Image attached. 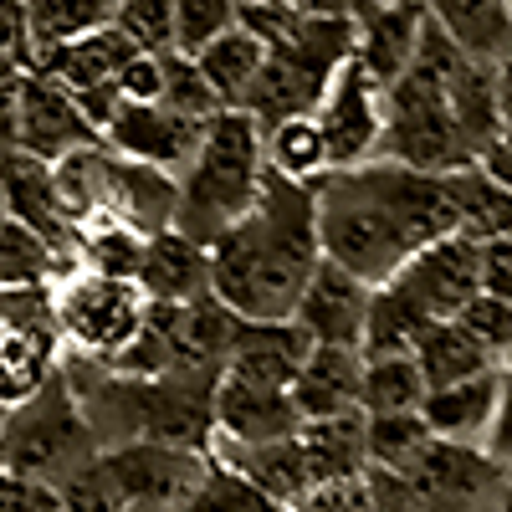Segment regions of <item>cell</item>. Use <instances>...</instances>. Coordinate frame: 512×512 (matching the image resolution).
<instances>
[{
	"label": "cell",
	"instance_id": "obj_38",
	"mask_svg": "<svg viewBox=\"0 0 512 512\" xmlns=\"http://www.w3.org/2000/svg\"><path fill=\"white\" fill-rule=\"evenodd\" d=\"M159 103H169L175 113H185V118H195V123L216 118V113L226 108L221 93L205 82L200 62L185 57V52H164V98H159Z\"/></svg>",
	"mask_w": 512,
	"mask_h": 512
},
{
	"label": "cell",
	"instance_id": "obj_44",
	"mask_svg": "<svg viewBox=\"0 0 512 512\" xmlns=\"http://www.w3.org/2000/svg\"><path fill=\"white\" fill-rule=\"evenodd\" d=\"M287 512H374V507H369V477L323 482V487H313L303 502H292Z\"/></svg>",
	"mask_w": 512,
	"mask_h": 512
},
{
	"label": "cell",
	"instance_id": "obj_51",
	"mask_svg": "<svg viewBox=\"0 0 512 512\" xmlns=\"http://www.w3.org/2000/svg\"><path fill=\"white\" fill-rule=\"evenodd\" d=\"M497 512H512V487H507V497H502V507Z\"/></svg>",
	"mask_w": 512,
	"mask_h": 512
},
{
	"label": "cell",
	"instance_id": "obj_10",
	"mask_svg": "<svg viewBox=\"0 0 512 512\" xmlns=\"http://www.w3.org/2000/svg\"><path fill=\"white\" fill-rule=\"evenodd\" d=\"M98 128L82 118L72 93L47 72H21L16 82V123H11V149H26L36 159H62L77 144H93ZM6 149V144H0Z\"/></svg>",
	"mask_w": 512,
	"mask_h": 512
},
{
	"label": "cell",
	"instance_id": "obj_22",
	"mask_svg": "<svg viewBox=\"0 0 512 512\" xmlns=\"http://www.w3.org/2000/svg\"><path fill=\"white\" fill-rule=\"evenodd\" d=\"M134 52H139L134 41H128L113 21H103L93 31L62 41V47H52V52H41L36 57V72L57 77L67 93H82V88H103V82H113L118 67L134 57Z\"/></svg>",
	"mask_w": 512,
	"mask_h": 512
},
{
	"label": "cell",
	"instance_id": "obj_23",
	"mask_svg": "<svg viewBox=\"0 0 512 512\" xmlns=\"http://www.w3.org/2000/svg\"><path fill=\"white\" fill-rule=\"evenodd\" d=\"M425 11L472 62L482 67L512 62V6L507 0H425Z\"/></svg>",
	"mask_w": 512,
	"mask_h": 512
},
{
	"label": "cell",
	"instance_id": "obj_40",
	"mask_svg": "<svg viewBox=\"0 0 512 512\" xmlns=\"http://www.w3.org/2000/svg\"><path fill=\"white\" fill-rule=\"evenodd\" d=\"M57 487H62V512H123L128 507L108 477V466H103V451L88 456L82 466H72Z\"/></svg>",
	"mask_w": 512,
	"mask_h": 512
},
{
	"label": "cell",
	"instance_id": "obj_6",
	"mask_svg": "<svg viewBox=\"0 0 512 512\" xmlns=\"http://www.w3.org/2000/svg\"><path fill=\"white\" fill-rule=\"evenodd\" d=\"M400 477L410 482L425 512H497L512 487V466L487 446L431 436Z\"/></svg>",
	"mask_w": 512,
	"mask_h": 512
},
{
	"label": "cell",
	"instance_id": "obj_11",
	"mask_svg": "<svg viewBox=\"0 0 512 512\" xmlns=\"http://www.w3.org/2000/svg\"><path fill=\"white\" fill-rule=\"evenodd\" d=\"M349 11H354V57L390 93L420 52L431 11H425V0H354Z\"/></svg>",
	"mask_w": 512,
	"mask_h": 512
},
{
	"label": "cell",
	"instance_id": "obj_15",
	"mask_svg": "<svg viewBox=\"0 0 512 512\" xmlns=\"http://www.w3.org/2000/svg\"><path fill=\"white\" fill-rule=\"evenodd\" d=\"M374 287L338 262H318L303 303H297V323L313 344H338V349H364V318H369Z\"/></svg>",
	"mask_w": 512,
	"mask_h": 512
},
{
	"label": "cell",
	"instance_id": "obj_39",
	"mask_svg": "<svg viewBox=\"0 0 512 512\" xmlns=\"http://www.w3.org/2000/svg\"><path fill=\"white\" fill-rule=\"evenodd\" d=\"M236 0H180V16H175V52L200 57L216 36H226L236 26Z\"/></svg>",
	"mask_w": 512,
	"mask_h": 512
},
{
	"label": "cell",
	"instance_id": "obj_28",
	"mask_svg": "<svg viewBox=\"0 0 512 512\" xmlns=\"http://www.w3.org/2000/svg\"><path fill=\"white\" fill-rule=\"evenodd\" d=\"M415 364H420V374H425V390H441V384H461V379H472V374L497 369V359H492L456 318H436L431 328L420 333Z\"/></svg>",
	"mask_w": 512,
	"mask_h": 512
},
{
	"label": "cell",
	"instance_id": "obj_52",
	"mask_svg": "<svg viewBox=\"0 0 512 512\" xmlns=\"http://www.w3.org/2000/svg\"><path fill=\"white\" fill-rule=\"evenodd\" d=\"M507 6H512V0H507Z\"/></svg>",
	"mask_w": 512,
	"mask_h": 512
},
{
	"label": "cell",
	"instance_id": "obj_27",
	"mask_svg": "<svg viewBox=\"0 0 512 512\" xmlns=\"http://www.w3.org/2000/svg\"><path fill=\"white\" fill-rule=\"evenodd\" d=\"M195 62H200V72H205L210 88L221 93V103H226V108H241V103L251 98V88H256V77H262V67H267V41L256 36L251 26L236 21L226 36L210 41Z\"/></svg>",
	"mask_w": 512,
	"mask_h": 512
},
{
	"label": "cell",
	"instance_id": "obj_3",
	"mask_svg": "<svg viewBox=\"0 0 512 512\" xmlns=\"http://www.w3.org/2000/svg\"><path fill=\"white\" fill-rule=\"evenodd\" d=\"M267 190L262 118L246 108H221L200 128V149L180 175V216L175 231L210 246L226 226H236Z\"/></svg>",
	"mask_w": 512,
	"mask_h": 512
},
{
	"label": "cell",
	"instance_id": "obj_13",
	"mask_svg": "<svg viewBox=\"0 0 512 512\" xmlns=\"http://www.w3.org/2000/svg\"><path fill=\"white\" fill-rule=\"evenodd\" d=\"M103 210L128 221L144 236H159L180 216V175L144 159H128L108 149V175H103Z\"/></svg>",
	"mask_w": 512,
	"mask_h": 512
},
{
	"label": "cell",
	"instance_id": "obj_25",
	"mask_svg": "<svg viewBox=\"0 0 512 512\" xmlns=\"http://www.w3.org/2000/svg\"><path fill=\"white\" fill-rule=\"evenodd\" d=\"M308 451V472L313 487L323 482H354L369 472V446H364V410H344V415H318L297 425Z\"/></svg>",
	"mask_w": 512,
	"mask_h": 512
},
{
	"label": "cell",
	"instance_id": "obj_43",
	"mask_svg": "<svg viewBox=\"0 0 512 512\" xmlns=\"http://www.w3.org/2000/svg\"><path fill=\"white\" fill-rule=\"evenodd\" d=\"M113 88H118L123 103H159L164 98V52H144L139 47L134 57L118 67Z\"/></svg>",
	"mask_w": 512,
	"mask_h": 512
},
{
	"label": "cell",
	"instance_id": "obj_2",
	"mask_svg": "<svg viewBox=\"0 0 512 512\" xmlns=\"http://www.w3.org/2000/svg\"><path fill=\"white\" fill-rule=\"evenodd\" d=\"M210 251V292L251 323L297 318V303L323 262L318 241V195L313 185L277 180L267 169V190L236 226H226Z\"/></svg>",
	"mask_w": 512,
	"mask_h": 512
},
{
	"label": "cell",
	"instance_id": "obj_42",
	"mask_svg": "<svg viewBox=\"0 0 512 512\" xmlns=\"http://www.w3.org/2000/svg\"><path fill=\"white\" fill-rule=\"evenodd\" d=\"M0 512H62V487L0 466Z\"/></svg>",
	"mask_w": 512,
	"mask_h": 512
},
{
	"label": "cell",
	"instance_id": "obj_53",
	"mask_svg": "<svg viewBox=\"0 0 512 512\" xmlns=\"http://www.w3.org/2000/svg\"><path fill=\"white\" fill-rule=\"evenodd\" d=\"M349 6H354V0H349Z\"/></svg>",
	"mask_w": 512,
	"mask_h": 512
},
{
	"label": "cell",
	"instance_id": "obj_1",
	"mask_svg": "<svg viewBox=\"0 0 512 512\" xmlns=\"http://www.w3.org/2000/svg\"><path fill=\"white\" fill-rule=\"evenodd\" d=\"M323 256L369 287L390 282L420 246L461 231L456 175H431L395 159L333 169L313 185Z\"/></svg>",
	"mask_w": 512,
	"mask_h": 512
},
{
	"label": "cell",
	"instance_id": "obj_30",
	"mask_svg": "<svg viewBox=\"0 0 512 512\" xmlns=\"http://www.w3.org/2000/svg\"><path fill=\"white\" fill-rule=\"evenodd\" d=\"M431 323L436 318L420 303H410L395 282H379L369 297V318H364V354H415L420 333Z\"/></svg>",
	"mask_w": 512,
	"mask_h": 512
},
{
	"label": "cell",
	"instance_id": "obj_20",
	"mask_svg": "<svg viewBox=\"0 0 512 512\" xmlns=\"http://www.w3.org/2000/svg\"><path fill=\"white\" fill-rule=\"evenodd\" d=\"M139 287H144L149 303H190V297L210 292V251L175 226L149 236Z\"/></svg>",
	"mask_w": 512,
	"mask_h": 512
},
{
	"label": "cell",
	"instance_id": "obj_33",
	"mask_svg": "<svg viewBox=\"0 0 512 512\" xmlns=\"http://www.w3.org/2000/svg\"><path fill=\"white\" fill-rule=\"evenodd\" d=\"M456 195H461V236L472 241L512 236V190L497 175H487L482 164L456 169Z\"/></svg>",
	"mask_w": 512,
	"mask_h": 512
},
{
	"label": "cell",
	"instance_id": "obj_9",
	"mask_svg": "<svg viewBox=\"0 0 512 512\" xmlns=\"http://www.w3.org/2000/svg\"><path fill=\"white\" fill-rule=\"evenodd\" d=\"M390 282L431 318H456L482 292V241L451 231L431 246H420Z\"/></svg>",
	"mask_w": 512,
	"mask_h": 512
},
{
	"label": "cell",
	"instance_id": "obj_19",
	"mask_svg": "<svg viewBox=\"0 0 512 512\" xmlns=\"http://www.w3.org/2000/svg\"><path fill=\"white\" fill-rule=\"evenodd\" d=\"M497 400H502V379H497V369H487V374H472L461 384L425 390L420 415H425V425H431V436L487 446L492 425H497Z\"/></svg>",
	"mask_w": 512,
	"mask_h": 512
},
{
	"label": "cell",
	"instance_id": "obj_26",
	"mask_svg": "<svg viewBox=\"0 0 512 512\" xmlns=\"http://www.w3.org/2000/svg\"><path fill=\"white\" fill-rule=\"evenodd\" d=\"M72 256L16 216H0V292H47Z\"/></svg>",
	"mask_w": 512,
	"mask_h": 512
},
{
	"label": "cell",
	"instance_id": "obj_18",
	"mask_svg": "<svg viewBox=\"0 0 512 512\" xmlns=\"http://www.w3.org/2000/svg\"><path fill=\"white\" fill-rule=\"evenodd\" d=\"M210 456L246 472L262 492H272L282 507L303 502L313 492V472H308V451H303V436H277V441H210Z\"/></svg>",
	"mask_w": 512,
	"mask_h": 512
},
{
	"label": "cell",
	"instance_id": "obj_4",
	"mask_svg": "<svg viewBox=\"0 0 512 512\" xmlns=\"http://www.w3.org/2000/svg\"><path fill=\"white\" fill-rule=\"evenodd\" d=\"M47 313H52V328L67 354L108 364L144 333L149 297L134 277H108V272L72 262L47 287Z\"/></svg>",
	"mask_w": 512,
	"mask_h": 512
},
{
	"label": "cell",
	"instance_id": "obj_8",
	"mask_svg": "<svg viewBox=\"0 0 512 512\" xmlns=\"http://www.w3.org/2000/svg\"><path fill=\"white\" fill-rule=\"evenodd\" d=\"M103 466L113 487L123 492V502H159V507H180L200 472L210 466V451H195V446H180V441H118V446H103Z\"/></svg>",
	"mask_w": 512,
	"mask_h": 512
},
{
	"label": "cell",
	"instance_id": "obj_41",
	"mask_svg": "<svg viewBox=\"0 0 512 512\" xmlns=\"http://www.w3.org/2000/svg\"><path fill=\"white\" fill-rule=\"evenodd\" d=\"M456 323L477 338V344L502 364L512 354V297H492V292H477L472 303L456 313Z\"/></svg>",
	"mask_w": 512,
	"mask_h": 512
},
{
	"label": "cell",
	"instance_id": "obj_48",
	"mask_svg": "<svg viewBox=\"0 0 512 512\" xmlns=\"http://www.w3.org/2000/svg\"><path fill=\"white\" fill-rule=\"evenodd\" d=\"M497 113H502V128L512 134V62L497 67Z\"/></svg>",
	"mask_w": 512,
	"mask_h": 512
},
{
	"label": "cell",
	"instance_id": "obj_7",
	"mask_svg": "<svg viewBox=\"0 0 512 512\" xmlns=\"http://www.w3.org/2000/svg\"><path fill=\"white\" fill-rule=\"evenodd\" d=\"M313 113L328 134L333 169H354V164L379 159V149H384V88L359 57H349L333 72L328 93L318 98Z\"/></svg>",
	"mask_w": 512,
	"mask_h": 512
},
{
	"label": "cell",
	"instance_id": "obj_21",
	"mask_svg": "<svg viewBox=\"0 0 512 512\" xmlns=\"http://www.w3.org/2000/svg\"><path fill=\"white\" fill-rule=\"evenodd\" d=\"M359 379H364V349L313 344L292 379V400L303 410V420L344 415V410H359Z\"/></svg>",
	"mask_w": 512,
	"mask_h": 512
},
{
	"label": "cell",
	"instance_id": "obj_37",
	"mask_svg": "<svg viewBox=\"0 0 512 512\" xmlns=\"http://www.w3.org/2000/svg\"><path fill=\"white\" fill-rule=\"evenodd\" d=\"M180 0H113V26L144 52H175Z\"/></svg>",
	"mask_w": 512,
	"mask_h": 512
},
{
	"label": "cell",
	"instance_id": "obj_12",
	"mask_svg": "<svg viewBox=\"0 0 512 512\" xmlns=\"http://www.w3.org/2000/svg\"><path fill=\"white\" fill-rule=\"evenodd\" d=\"M210 123V118H205ZM195 118L175 113L169 103H123L118 118L108 123L103 144L113 154H128V159H144V164H159V169H175L185 175L195 149H200V128Z\"/></svg>",
	"mask_w": 512,
	"mask_h": 512
},
{
	"label": "cell",
	"instance_id": "obj_45",
	"mask_svg": "<svg viewBox=\"0 0 512 512\" xmlns=\"http://www.w3.org/2000/svg\"><path fill=\"white\" fill-rule=\"evenodd\" d=\"M369 507L374 512H425L420 497L410 492V482L400 472H384V466H369Z\"/></svg>",
	"mask_w": 512,
	"mask_h": 512
},
{
	"label": "cell",
	"instance_id": "obj_31",
	"mask_svg": "<svg viewBox=\"0 0 512 512\" xmlns=\"http://www.w3.org/2000/svg\"><path fill=\"white\" fill-rule=\"evenodd\" d=\"M420 400H425V374H420L415 354H364V379H359L364 415L420 410Z\"/></svg>",
	"mask_w": 512,
	"mask_h": 512
},
{
	"label": "cell",
	"instance_id": "obj_34",
	"mask_svg": "<svg viewBox=\"0 0 512 512\" xmlns=\"http://www.w3.org/2000/svg\"><path fill=\"white\" fill-rule=\"evenodd\" d=\"M180 512H287V507L272 492L256 487L246 472H236V466L210 456V466L200 472L195 492L180 502Z\"/></svg>",
	"mask_w": 512,
	"mask_h": 512
},
{
	"label": "cell",
	"instance_id": "obj_46",
	"mask_svg": "<svg viewBox=\"0 0 512 512\" xmlns=\"http://www.w3.org/2000/svg\"><path fill=\"white\" fill-rule=\"evenodd\" d=\"M482 292L512 297V236L482 241Z\"/></svg>",
	"mask_w": 512,
	"mask_h": 512
},
{
	"label": "cell",
	"instance_id": "obj_14",
	"mask_svg": "<svg viewBox=\"0 0 512 512\" xmlns=\"http://www.w3.org/2000/svg\"><path fill=\"white\" fill-rule=\"evenodd\" d=\"M0 210L16 216V221H26L57 251L72 256L77 226L62 210V195H57V180H52V159H36L26 149H11V144L0 149Z\"/></svg>",
	"mask_w": 512,
	"mask_h": 512
},
{
	"label": "cell",
	"instance_id": "obj_16",
	"mask_svg": "<svg viewBox=\"0 0 512 512\" xmlns=\"http://www.w3.org/2000/svg\"><path fill=\"white\" fill-rule=\"evenodd\" d=\"M62 374V338L52 313L41 318H0V405H26Z\"/></svg>",
	"mask_w": 512,
	"mask_h": 512
},
{
	"label": "cell",
	"instance_id": "obj_47",
	"mask_svg": "<svg viewBox=\"0 0 512 512\" xmlns=\"http://www.w3.org/2000/svg\"><path fill=\"white\" fill-rule=\"evenodd\" d=\"M497 379H502V400H497V425H492V436H487V451L512 466V354L497 364Z\"/></svg>",
	"mask_w": 512,
	"mask_h": 512
},
{
	"label": "cell",
	"instance_id": "obj_17",
	"mask_svg": "<svg viewBox=\"0 0 512 512\" xmlns=\"http://www.w3.org/2000/svg\"><path fill=\"white\" fill-rule=\"evenodd\" d=\"M297 425H303V410H297L292 390L251 384L236 374L216 379V436L221 441H277V436H292Z\"/></svg>",
	"mask_w": 512,
	"mask_h": 512
},
{
	"label": "cell",
	"instance_id": "obj_5",
	"mask_svg": "<svg viewBox=\"0 0 512 512\" xmlns=\"http://www.w3.org/2000/svg\"><path fill=\"white\" fill-rule=\"evenodd\" d=\"M98 451H103L98 431L88 425V415H82L67 374H57L36 400L16 405L6 431H0V466L47 477V482H62L72 466H82Z\"/></svg>",
	"mask_w": 512,
	"mask_h": 512
},
{
	"label": "cell",
	"instance_id": "obj_32",
	"mask_svg": "<svg viewBox=\"0 0 512 512\" xmlns=\"http://www.w3.org/2000/svg\"><path fill=\"white\" fill-rule=\"evenodd\" d=\"M103 175H108V144L103 139L77 144L62 159H52V180H57V195H62V210L72 216V226L103 216Z\"/></svg>",
	"mask_w": 512,
	"mask_h": 512
},
{
	"label": "cell",
	"instance_id": "obj_49",
	"mask_svg": "<svg viewBox=\"0 0 512 512\" xmlns=\"http://www.w3.org/2000/svg\"><path fill=\"white\" fill-rule=\"evenodd\" d=\"M123 512H180V507H159V502H128Z\"/></svg>",
	"mask_w": 512,
	"mask_h": 512
},
{
	"label": "cell",
	"instance_id": "obj_36",
	"mask_svg": "<svg viewBox=\"0 0 512 512\" xmlns=\"http://www.w3.org/2000/svg\"><path fill=\"white\" fill-rule=\"evenodd\" d=\"M431 441V425L420 410H400V415H364V446H369V466L384 472H405L410 456Z\"/></svg>",
	"mask_w": 512,
	"mask_h": 512
},
{
	"label": "cell",
	"instance_id": "obj_35",
	"mask_svg": "<svg viewBox=\"0 0 512 512\" xmlns=\"http://www.w3.org/2000/svg\"><path fill=\"white\" fill-rule=\"evenodd\" d=\"M26 16H31V47L41 57L62 41L103 26L113 16V0H26Z\"/></svg>",
	"mask_w": 512,
	"mask_h": 512
},
{
	"label": "cell",
	"instance_id": "obj_50",
	"mask_svg": "<svg viewBox=\"0 0 512 512\" xmlns=\"http://www.w3.org/2000/svg\"><path fill=\"white\" fill-rule=\"evenodd\" d=\"M6 420H11V405H0V431H6Z\"/></svg>",
	"mask_w": 512,
	"mask_h": 512
},
{
	"label": "cell",
	"instance_id": "obj_24",
	"mask_svg": "<svg viewBox=\"0 0 512 512\" xmlns=\"http://www.w3.org/2000/svg\"><path fill=\"white\" fill-rule=\"evenodd\" d=\"M262 154L272 175L292 185H318L323 175H333V149L318 113H287L262 123Z\"/></svg>",
	"mask_w": 512,
	"mask_h": 512
},
{
	"label": "cell",
	"instance_id": "obj_29",
	"mask_svg": "<svg viewBox=\"0 0 512 512\" xmlns=\"http://www.w3.org/2000/svg\"><path fill=\"white\" fill-rule=\"evenodd\" d=\"M144 246L149 236L134 231L118 216H93L77 226V241H72V262L93 267V272H108V277H134L139 282V267H144Z\"/></svg>",
	"mask_w": 512,
	"mask_h": 512
}]
</instances>
